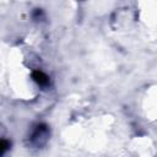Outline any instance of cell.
Here are the masks:
<instances>
[{
    "label": "cell",
    "instance_id": "6da1fadb",
    "mask_svg": "<svg viewBox=\"0 0 157 157\" xmlns=\"http://www.w3.org/2000/svg\"><path fill=\"white\" fill-rule=\"evenodd\" d=\"M32 78H33L38 85H40V86H44V85L48 83V76H47L44 72H42V71H33Z\"/></svg>",
    "mask_w": 157,
    "mask_h": 157
},
{
    "label": "cell",
    "instance_id": "7a4b0ae2",
    "mask_svg": "<svg viewBox=\"0 0 157 157\" xmlns=\"http://www.w3.org/2000/svg\"><path fill=\"white\" fill-rule=\"evenodd\" d=\"M7 146H9V144H7V141H5V140H2V142H1V152L4 153L5 151H6V148H7Z\"/></svg>",
    "mask_w": 157,
    "mask_h": 157
}]
</instances>
